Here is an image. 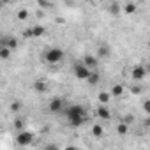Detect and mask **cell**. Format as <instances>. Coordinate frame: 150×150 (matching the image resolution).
Listing matches in <instances>:
<instances>
[{"instance_id":"7c38bea8","label":"cell","mask_w":150,"mask_h":150,"mask_svg":"<svg viewBox=\"0 0 150 150\" xmlns=\"http://www.w3.org/2000/svg\"><path fill=\"white\" fill-rule=\"evenodd\" d=\"M87 81H88V85H97V83L101 81V76H99V72H97V71H94V72L90 74V78H88Z\"/></svg>"},{"instance_id":"4316f807","label":"cell","mask_w":150,"mask_h":150,"mask_svg":"<svg viewBox=\"0 0 150 150\" xmlns=\"http://www.w3.org/2000/svg\"><path fill=\"white\" fill-rule=\"evenodd\" d=\"M143 110H145V113L150 115V99H146V101L143 103Z\"/></svg>"},{"instance_id":"ffe728a7","label":"cell","mask_w":150,"mask_h":150,"mask_svg":"<svg viewBox=\"0 0 150 150\" xmlns=\"http://www.w3.org/2000/svg\"><path fill=\"white\" fill-rule=\"evenodd\" d=\"M103 132H104V131H103V127H101V125H94V127H92V134H94V136L101 138V136H103Z\"/></svg>"},{"instance_id":"8992f818","label":"cell","mask_w":150,"mask_h":150,"mask_svg":"<svg viewBox=\"0 0 150 150\" xmlns=\"http://www.w3.org/2000/svg\"><path fill=\"white\" fill-rule=\"evenodd\" d=\"M146 67H143V65H136L134 69H132V72H131V76H132V80H136V81H141L145 76H146Z\"/></svg>"},{"instance_id":"d4e9b609","label":"cell","mask_w":150,"mask_h":150,"mask_svg":"<svg viewBox=\"0 0 150 150\" xmlns=\"http://www.w3.org/2000/svg\"><path fill=\"white\" fill-rule=\"evenodd\" d=\"M132 122H134V117H132V115H125V117H124V124H127V125H131Z\"/></svg>"},{"instance_id":"3957f363","label":"cell","mask_w":150,"mask_h":150,"mask_svg":"<svg viewBox=\"0 0 150 150\" xmlns=\"http://www.w3.org/2000/svg\"><path fill=\"white\" fill-rule=\"evenodd\" d=\"M16 143H18L20 146H28V145L34 143V134L28 132V131H21V132H18V136H16Z\"/></svg>"},{"instance_id":"4fadbf2b","label":"cell","mask_w":150,"mask_h":150,"mask_svg":"<svg viewBox=\"0 0 150 150\" xmlns=\"http://www.w3.org/2000/svg\"><path fill=\"white\" fill-rule=\"evenodd\" d=\"M97 99H99L101 104H108L110 99H111V94H108V92H101V94L97 96Z\"/></svg>"},{"instance_id":"83f0119b","label":"cell","mask_w":150,"mask_h":150,"mask_svg":"<svg viewBox=\"0 0 150 150\" xmlns=\"http://www.w3.org/2000/svg\"><path fill=\"white\" fill-rule=\"evenodd\" d=\"M131 92L138 96V94H141V88H139V87H132V88H131Z\"/></svg>"},{"instance_id":"30bf717a","label":"cell","mask_w":150,"mask_h":150,"mask_svg":"<svg viewBox=\"0 0 150 150\" xmlns=\"http://www.w3.org/2000/svg\"><path fill=\"white\" fill-rule=\"evenodd\" d=\"M96 113H97V117H99V118H103V120H108V118H110V110H108V108H104V106H99Z\"/></svg>"},{"instance_id":"603a6c76","label":"cell","mask_w":150,"mask_h":150,"mask_svg":"<svg viewBox=\"0 0 150 150\" xmlns=\"http://www.w3.org/2000/svg\"><path fill=\"white\" fill-rule=\"evenodd\" d=\"M23 37H27V39L34 37V30H32V28H27V30H23Z\"/></svg>"},{"instance_id":"f1b7e54d","label":"cell","mask_w":150,"mask_h":150,"mask_svg":"<svg viewBox=\"0 0 150 150\" xmlns=\"http://www.w3.org/2000/svg\"><path fill=\"white\" fill-rule=\"evenodd\" d=\"M145 125H146V127H150V118H148V120L145 122Z\"/></svg>"},{"instance_id":"52a82bcc","label":"cell","mask_w":150,"mask_h":150,"mask_svg":"<svg viewBox=\"0 0 150 150\" xmlns=\"http://www.w3.org/2000/svg\"><path fill=\"white\" fill-rule=\"evenodd\" d=\"M81 64L92 71V69H96V67H97V57H96V55H85Z\"/></svg>"},{"instance_id":"cb8c5ba5","label":"cell","mask_w":150,"mask_h":150,"mask_svg":"<svg viewBox=\"0 0 150 150\" xmlns=\"http://www.w3.org/2000/svg\"><path fill=\"white\" fill-rule=\"evenodd\" d=\"M20 108H21V104H20V101H14L13 104H11V110L16 113V111H20Z\"/></svg>"},{"instance_id":"ac0fdd59","label":"cell","mask_w":150,"mask_h":150,"mask_svg":"<svg viewBox=\"0 0 150 150\" xmlns=\"http://www.w3.org/2000/svg\"><path fill=\"white\" fill-rule=\"evenodd\" d=\"M124 11H125V14H132V13L136 11V6L129 2V4H125V6H124Z\"/></svg>"},{"instance_id":"1f68e13d","label":"cell","mask_w":150,"mask_h":150,"mask_svg":"<svg viewBox=\"0 0 150 150\" xmlns=\"http://www.w3.org/2000/svg\"><path fill=\"white\" fill-rule=\"evenodd\" d=\"M148 46H150V41H148Z\"/></svg>"},{"instance_id":"484cf974","label":"cell","mask_w":150,"mask_h":150,"mask_svg":"<svg viewBox=\"0 0 150 150\" xmlns=\"http://www.w3.org/2000/svg\"><path fill=\"white\" fill-rule=\"evenodd\" d=\"M44 150H58V145L57 143H48V145H44Z\"/></svg>"},{"instance_id":"5bb4252c","label":"cell","mask_w":150,"mask_h":150,"mask_svg":"<svg viewBox=\"0 0 150 150\" xmlns=\"http://www.w3.org/2000/svg\"><path fill=\"white\" fill-rule=\"evenodd\" d=\"M9 57H11V50L2 46V48H0V58H2V60H7Z\"/></svg>"},{"instance_id":"277c9868","label":"cell","mask_w":150,"mask_h":150,"mask_svg":"<svg viewBox=\"0 0 150 150\" xmlns=\"http://www.w3.org/2000/svg\"><path fill=\"white\" fill-rule=\"evenodd\" d=\"M92 72H94V71H90V69L85 67L83 64H76V65H74V76H76L78 80H88Z\"/></svg>"},{"instance_id":"7402d4cb","label":"cell","mask_w":150,"mask_h":150,"mask_svg":"<svg viewBox=\"0 0 150 150\" xmlns=\"http://www.w3.org/2000/svg\"><path fill=\"white\" fill-rule=\"evenodd\" d=\"M27 18H28V11H27V9H20V11H18V20L23 21V20H27Z\"/></svg>"},{"instance_id":"44dd1931","label":"cell","mask_w":150,"mask_h":150,"mask_svg":"<svg viewBox=\"0 0 150 150\" xmlns=\"http://www.w3.org/2000/svg\"><path fill=\"white\" fill-rule=\"evenodd\" d=\"M13 127H14L16 131H20V132H21V131H23V120H20V118H16V120L13 122Z\"/></svg>"},{"instance_id":"2e32d148","label":"cell","mask_w":150,"mask_h":150,"mask_svg":"<svg viewBox=\"0 0 150 150\" xmlns=\"http://www.w3.org/2000/svg\"><path fill=\"white\" fill-rule=\"evenodd\" d=\"M34 90H37V92H46V83H44V81H35V83H34Z\"/></svg>"},{"instance_id":"d6986e66","label":"cell","mask_w":150,"mask_h":150,"mask_svg":"<svg viewBox=\"0 0 150 150\" xmlns=\"http://www.w3.org/2000/svg\"><path fill=\"white\" fill-rule=\"evenodd\" d=\"M110 13H111V14H115V16H118V14H120V6H118L117 2H115V4H111V6H110Z\"/></svg>"},{"instance_id":"9c48e42d","label":"cell","mask_w":150,"mask_h":150,"mask_svg":"<svg viewBox=\"0 0 150 150\" xmlns=\"http://www.w3.org/2000/svg\"><path fill=\"white\" fill-rule=\"evenodd\" d=\"M96 57H97V58H108V57H110V48H108L106 44H99Z\"/></svg>"},{"instance_id":"e0dca14e","label":"cell","mask_w":150,"mask_h":150,"mask_svg":"<svg viewBox=\"0 0 150 150\" xmlns=\"http://www.w3.org/2000/svg\"><path fill=\"white\" fill-rule=\"evenodd\" d=\"M127 129H129V125H127V124H124V122H120V124L117 125L118 134H127Z\"/></svg>"},{"instance_id":"ba28073f","label":"cell","mask_w":150,"mask_h":150,"mask_svg":"<svg viewBox=\"0 0 150 150\" xmlns=\"http://www.w3.org/2000/svg\"><path fill=\"white\" fill-rule=\"evenodd\" d=\"M0 44H2L4 48H9V50H16L18 48V42L13 37H2V39H0Z\"/></svg>"},{"instance_id":"7a4b0ae2","label":"cell","mask_w":150,"mask_h":150,"mask_svg":"<svg viewBox=\"0 0 150 150\" xmlns=\"http://www.w3.org/2000/svg\"><path fill=\"white\" fill-rule=\"evenodd\" d=\"M62 58H64V51L60 48H51L44 53V60L48 64H58V62H62Z\"/></svg>"},{"instance_id":"8fae6325","label":"cell","mask_w":150,"mask_h":150,"mask_svg":"<svg viewBox=\"0 0 150 150\" xmlns=\"http://www.w3.org/2000/svg\"><path fill=\"white\" fill-rule=\"evenodd\" d=\"M111 97H120L122 94H124V87L122 85H113V88H111Z\"/></svg>"},{"instance_id":"6da1fadb","label":"cell","mask_w":150,"mask_h":150,"mask_svg":"<svg viewBox=\"0 0 150 150\" xmlns=\"http://www.w3.org/2000/svg\"><path fill=\"white\" fill-rule=\"evenodd\" d=\"M67 120H69V125L71 127H80L85 124L87 120V111L81 104H72L69 106L67 110Z\"/></svg>"},{"instance_id":"5b68a950","label":"cell","mask_w":150,"mask_h":150,"mask_svg":"<svg viewBox=\"0 0 150 150\" xmlns=\"http://www.w3.org/2000/svg\"><path fill=\"white\" fill-rule=\"evenodd\" d=\"M62 108H64V99L55 97V99H51V101H50V106H48L50 113H60V111H62Z\"/></svg>"},{"instance_id":"9a60e30c","label":"cell","mask_w":150,"mask_h":150,"mask_svg":"<svg viewBox=\"0 0 150 150\" xmlns=\"http://www.w3.org/2000/svg\"><path fill=\"white\" fill-rule=\"evenodd\" d=\"M32 30H34V37H41L44 34V27L42 25H35V27H32Z\"/></svg>"},{"instance_id":"f546056e","label":"cell","mask_w":150,"mask_h":150,"mask_svg":"<svg viewBox=\"0 0 150 150\" xmlns=\"http://www.w3.org/2000/svg\"><path fill=\"white\" fill-rule=\"evenodd\" d=\"M65 150H76V148H74V146H67Z\"/></svg>"},{"instance_id":"4dcf8cb0","label":"cell","mask_w":150,"mask_h":150,"mask_svg":"<svg viewBox=\"0 0 150 150\" xmlns=\"http://www.w3.org/2000/svg\"><path fill=\"white\" fill-rule=\"evenodd\" d=\"M146 71H148V72H150V62H148V65H146Z\"/></svg>"}]
</instances>
